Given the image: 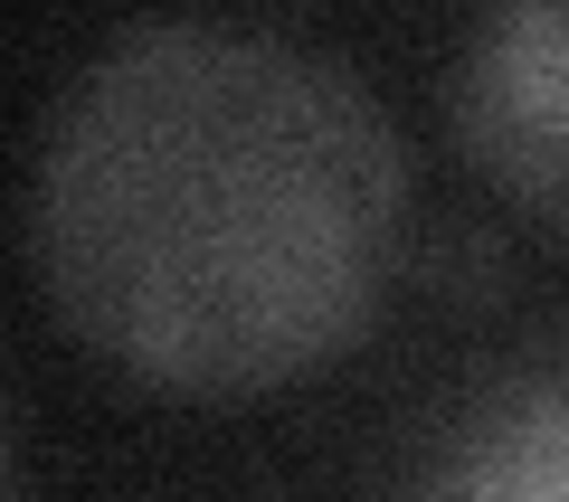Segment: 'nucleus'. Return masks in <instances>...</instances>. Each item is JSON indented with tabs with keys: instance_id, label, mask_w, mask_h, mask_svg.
<instances>
[{
	"instance_id": "1",
	"label": "nucleus",
	"mask_w": 569,
	"mask_h": 502,
	"mask_svg": "<svg viewBox=\"0 0 569 502\" xmlns=\"http://www.w3.org/2000/svg\"><path fill=\"white\" fill-rule=\"evenodd\" d=\"M408 152L323 48L142 20L77 67L29 171V265L67 342L152 399H276L380 322Z\"/></svg>"
},
{
	"instance_id": "2",
	"label": "nucleus",
	"mask_w": 569,
	"mask_h": 502,
	"mask_svg": "<svg viewBox=\"0 0 569 502\" xmlns=\"http://www.w3.org/2000/svg\"><path fill=\"white\" fill-rule=\"evenodd\" d=\"M447 114L475 181L569 238V0H493L456 48Z\"/></svg>"
},
{
	"instance_id": "3",
	"label": "nucleus",
	"mask_w": 569,
	"mask_h": 502,
	"mask_svg": "<svg viewBox=\"0 0 569 502\" xmlns=\"http://www.w3.org/2000/svg\"><path fill=\"white\" fill-rule=\"evenodd\" d=\"M485 455L456 464L447 483H475V493H569V380L531 389L503 426H485Z\"/></svg>"
},
{
	"instance_id": "4",
	"label": "nucleus",
	"mask_w": 569,
	"mask_h": 502,
	"mask_svg": "<svg viewBox=\"0 0 569 502\" xmlns=\"http://www.w3.org/2000/svg\"><path fill=\"white\" fill-rule=\"evenodd\" d=\"M0 483H10V445H0Z\"/></svg>"
}]
</instances>
